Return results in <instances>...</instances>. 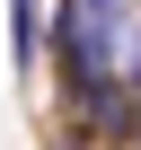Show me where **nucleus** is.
Returning <instances> with one entry per match:
<instances>
[{
    "instance_id": "nucleus-2",
    "label": "nucleus",
    "mask_w": 141,
    "mask_h": 150,
    "mask_svg": "<svg viewBox=\"0 0 141 150\" xmlns=\"http://www.w3.org/2000/svg\"><path fill=\"white\" fill-rule=\"evenodd\" d=\"M35 53H44V27H35V0H9V71H18V88L35 80Z\"/></svg>"
},
{
    "instance_id": "nucleus-1",
    "label": "nucleus",
    "mask_w": 141,
    "mask_h": 150,
    "mask_svg": "<svg viewBox=\"0 0 141 150\" xmlns=\"http://www.w3.org/2000/svg\"><path fill=\"white\" fill-rule=\"evenodd\" d=\"M62 62L80 71V97L123 124L141 97V0H62Z\"/></svg>"
}]
</instances>
